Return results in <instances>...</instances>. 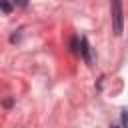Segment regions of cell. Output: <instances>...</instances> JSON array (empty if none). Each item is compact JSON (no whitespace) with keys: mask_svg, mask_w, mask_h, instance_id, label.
<instances>
[{"mask_svg":"<svg viewBox=\"0 0 128 128\" xmlns=\"http://www.w3.org/2000/svg\"><path fill=\"white\" fill-rule=\"evenodd\" d=\"M0 10H2L4 14H10V12H12V2H10V0H0Z\"/></svg>","mask_w":128,"mask_h":128,"instance_id":"3957f363","label":"cell"},{"mask_svg":"<svg viewBox=\"0 0 128 128\" xmlns=\"http://www.w3.org/2000/svg\"><path fill=\"white\" fill-rule=\"evenodd\" d=\"M80 56H82V60H84L88 66H92V64H94L92 46L88 44V38H86V36H82V38H80Z\"/></svg>","mask_w":128,"mask_h":128,"instance_id":"7a4b0ae2","label":"cell"},{"mask_svg":"<svg viewBox=\"0 0 128 128\" xmlns=\"http://www.w3.org/2000/svg\"><path fill=\"white\" fill-rule=\"evenodd\" d=\"M110 128H118V126H110Z\"/></svg>","mask_w":128,"mask_h":128,"instance_id":"8992f818","label":"cell"},{"mask_svg":"<svg viewBox=\"0 0 128 128\" xmlns=\"http://www.w3.org/2000/svg\"><path fill=\"white\" fill-rule=\"evenodd\" d=\"M12 4H16V6H20V8H26V6H28V0H12Z\"/></svg>","mask_w":128,"mask_h":128,"instance_id":"5b68a950","label":"cell"},{"mask_svg":"<svg viewBox=\"0 0 128 128\" xmlns=\"http://www.w3.org/2000/svg\"><path fill=\"white\" fill-rule=\"evenodd\" d=\"M120 122H122V128H128V108L122 110V114H120Z\"/></svg>","mask_w":128,"mask_h":128,"instance_id":"277c9868","label":"cell"},{"mask_svg":"<svg viewBox=\"0 0 128 128\" xmlns=\"http://www.w3.org/2000/svg\"><path fill=\"white\" fill-rule=\"evenodd\" d=\"M110 18H112V30L116 36L124 32V8L122 0H110Z\"/></svg>","mask_w":128,"mask_h":128,"instance_id":"6da1fadb","label":"cell"}]
</instances>
